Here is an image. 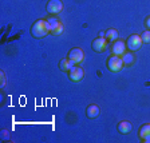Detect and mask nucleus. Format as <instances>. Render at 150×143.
<instances>
[{"mask_svg": "<svg viewBox=\"0 0 150 143\" xmlns=\"http://www.w3.org/2000/svg\"><path fill=\"white\" fill-rule=\"evenodd\" d=\"M50 34V30H48V25H47L46 19H39L34 23V25L31 27V35L36 39H42L46 35Z\"/></svg>", "mask_w": 150, "mask_h": 143, "instance_id": "nucleus-1", "label": "nucleus"}, {"mask_svg": "<svg viewBox=\"0 0 150 143\" xmlns=\"http://www.w3.org/2000/svg\"><path fill=\"white\" fill-rule=\"evenodd\" d=\"M107 68L110 70L111 72H119L122 68H123V60H122L121 56L118 55H111L107 59Z\"/></svg>", "mask_w": 150, "mask_h": 143, "instance_id": "nucleus-2", "label": "nucleus"}, {"mask_svg": "<svg viewBox=\"0 0 150 143\" xmlns=\"http://www.w3.org/2000/svg\"><path fill=\"white\" fill-rule=\"evenodd\" d=\"M142 39H141L139 35H130V36L127 37V40H126V48H127L129 51H131V52H134V51H138L141 48V46H142Z\"/></svg>", "mask_w": 150, "mask_h": 143, "instance_id": "nucleus-3", "label": "nucleus"}, {"mask_svg": "<svg viewBox=\"0 0 150 143\" xmlns=\"http://www.w3.org/2000/svg\"><path fill=\"white\" fill-rule=\"evenodd\" d=\"M70 60H71L74 64H79V63L83 62L84 59V52L82 48H78V47H75L72 50H70L69 52V56H67Z\"/></svg>", "mask_w": 150, "mask_h": 143, "instance_id": "nucleus-4", "label": "nucleus"}, {"mask_svg": "<svg viewBox=\"0 0 150 143\" xmlns=\"http://www.w3.org/2000/svg\"><path fill=\"white\" fill-rule=\"evenodd\" d=\"M67 74H69V78H70V80L71 82H81L82 79L84 78L83 68H82L81 66H76V64H75L74 67L67 72Z\"/></svg>", "mask_w": 150, "mask_h": 143, "instance_id": "nucleus-5", "label": "nucleus"}, {"mask_svg": "<svg viewBox=\"0 0 150 143\" xmlns=\"http://www.w3.org/2000/svg\"><path fill=\"white\" fill-rule=\"evenodd\" d=\"M63 9V3L60 0H50L48 3H47V12L50 13V15H58V13L62 12Z\"/></svg>", "mask_w": 150, "mask_h": 143, "instance_id": "nucleus-6", "label": "nucleus"}, {"mask_svg": "<svg viewBox=\"0 0 150 143\" xmlns=\"http://www.w3.org/2000/svg\"><path fill=\"white\" fill-rule=\"evenodd\" d=\"M126 42L121 40V39H117L115 42H112V46H111V54L112 55H118V56H122L123 54L126 52Z\"/></svg>", "mask_w": 150, "mask_h": 143, "instance_id": "nucleus-7", "label": "nucleus"}, {"mask_svg": "<svg viewBox=\"0 0 150 143\" xmlns=\"http://www.w3.org/2000/svg\"><path fill=\"white\" fill-rule=\"evenodd\" d=\"M91 47H93V50L95 51V52H103V51L106 50V47H107V39L106 37L98 36L97 39H94L93 40Z\"/></svg>", "mask_w": 150, "mask_h": 143, "instance_id": "nucleus-8", "label": "nucleus"}, {"mask_svg": "<svg viewBox=\"0 0 150 143\" xmlns=\"http://www.w3.org/2000/svg\"><path fill=\"white\" fill-rule=\"evenodd\" d=\"M138 135H139V139L144 143H149L150 142V123L141 126L139 131H138Z\"/></svg>", "mask_w": 150, "mask_h": 143, "instance_id": "nucleus-9", "label": "nucleus"}, {"mask_svg": "<svg viewBox=\"0 0 150 143\" xmlns=\"http://www.w3.org/2000/svg\"><path fill=\"white\" fill-rule=\"evenodd\" d=\"M46 22H47V25H48V30H50V34H52L60 24V20L56 18V16H50V18H47Z\"/></svg>", "mask_w": 150, "mask_h": 143, "instance_id": "nucleus-10", "label": "nucleus"}, {"mask_svg": "<svg viewBox=\"0 0 150 143\" xmlns=\"http://www.w3.org/2000/svg\"><path fill=\"white\" fill-rule=\"evenodd\" d=\"M117 128H118V131L121 132V134L126 135V134H129V132H131V130H133V125L127 120H123V122H121V123H118Z\"/></svg>", "mask_w": 150, "mask_h": 143, "instance_id": "nucleus-11", "label": "nucleus"}, {"mask_svg": "<svg viewBox=\"0 0 150 143\" xmlns=\"http://www.w3.org/2000/svg\"><path fill=\"white\" fill-rule=\"evenodd\" d=\"M99 114H100V110L97 104H91V106H88L87 110H86V115H87V118H90V119L98 118Z\"/></svg>", "mask_w": 150, "mask_h": 143, "instance_id": "nucleus-12", "label": "nucleus"}, {"mask_svg": "<svg viewBox=\"0 0 150 143\" xmlns=\"http://www.w3.org/2000/svg\"><path fill=\"white\" fill-rule=\"evenodd\" d=\"M74 66H75V64L69 59V58H64V59H62V60L59 62V68L62 70L63 72H69L70 70L74 67Z\"/></svg>", "mask_w": 150, "mask_h": 143, "instance_id": "nucleus-13", "label": "nucleus"}, {"mask_svg": "<svg viewBox=\"0 0 150 143\" xmlns=\"http://www.w3.org/2000/svg\"><path fill=\"white\" fill-rule=\"evenodd\" d=\"M121 58H122V60H123V64H125V66H131V64H134V62H135L134 54H131V51L125 52L123 55L121 56Z\"/></svg>", "mask_w": 150, "mask_h": 143, "instance_id": "nucleus-14", "label": "nucleus"}, {"mask_svg": "<svg viewBox=\"0 0 150 143\" xmlns=\"http://www.w3.org/2000/svg\"><path fill=\"white\" fill-rule=\"evenodd\" d=\"M105 37L107 39V42L109 43H111V42H115L117 39H118V31H117L115 28H109L106 31V35H105Z\"/></svg>", "mask_w": 150, "mask_h": 143, "instance_id": "nucleus-15", "label": "nucleus"}, {"mask_svg": "<svg viewBox=\"0 0 150 143\" xmlns=\"http://www.w3.org/2000/svg\"><path fill=\"white\" fill-rule=\"evenodd\" d=\"M141 39H142V42H144V43H150V30L142 32V35H141Z\"/></svg>", "mask_w": 150, "mask_h": 143, "instance_id": "nucleus-16", "label": "nucleus"}, {"mask_svg": "<svg viewBox=\"0 0 150 143\" xmlns=\"http://www.w3.org/2000/svg\"><path fill=\"white\" fill-rule=\"evenodd\" d=\"M62 32H63V24H62V23H60V24H59V27L56 28V30H55V31H54L51 35H54V36H58V35H60V34H62Z\"/></svg>", "mask_w": 150, "mask_h": 143, "instance_id": "nucleus-17", "label": "nucleus"}, {"mask_svg": "<svg viewBox=\"0 0 150 143\" xmlns=\"http://www.w3.org/2000/svg\"><path fill=\"white\" fill-rule=\"evenodd\" d=\"M0 80H1V87H4L6 86V74L3 71L0 72Z\"/></svg>", "mask_w": 150, "mask_h": 143, "instance_id": "nucleus-18", "label": "nucleus"}, {"mask_svg": "<svg viewBox=\"0 0 150 143\" xmlns=\"http://www.w3.org/2000/svg\"><path fill=\"white\" fill-rule=\"evenodd\" d=\"M145 25H146L147 30H150V16L146 18V20H145Z\"/></svg>", "mask_w": 150, "mask_h": 143, "instance_id": "nucleus-19", "label": "nucleus"}]
</instances>
